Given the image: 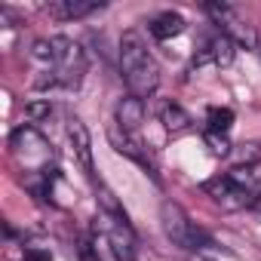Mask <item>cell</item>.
Masks as SVG:
<instances>
[{
    "label": "cell",
    "instance_id": "cell-1",
    "mask_svg": "<svg viewBox=\"0 0 261 261\" xmlns=\"http://www.w3.org/2000/svg\"><path fill=\"white\" fill-rule=\"evenodd\" d=\"M10 157H13V163H16L22 181H25L37 197H46V194L53 191V181H56V175H59V172L53 169L56 151H53V145L37 133V126L25 123V126H19L16 133L10 136Z\"/></svg>",
    "mask_w": 261,
    "mask_h": 261
},
{
    "label": "cell",
    "instance_id": "cell-2",
    "mask_svg": "<svg viewBox=\"0 0 261 261\" xmlns=\"http://www.w3.org/2000/svg\"><path fill=\"white\" fill-rule=\"evenodd\" d=\"M31 56L43 68L40 71L43 77H37L40 89H77L86 77V53L71 37L56 34V37L37 40Z\"/></svg>",
    "mask_w": 261,
    "mask_h": 261
},
{
    "label": "cell",
    "instance_id": "cell-3",
    "mask_svg": "<svg viewBox=\"0 0 261 261\" xmlns=\"http://www.w3.org/2000/svg\"><path fill=\"white\" fill-rule=\"evenodd\" d=\"M120 71H123V80H126L129 92L139 95V98L154 95L157 86H160V65L148 53L139 31H126L123 40H120Z\"/></svg>",
    "mask_w": 261,
    "mask_h": 261
},
{
    "label": "cell",
    "instance_id": "cell-4",
    "mask_svg": "<svg viewBox=\"0 0 261 261\" xmlns=\"http://www.w3.org/2000/svg\"><path fill=\"white\" fill-rule=\"evenodd\" d=\"M203 191L221 203L224 209H252L255 200H258V185L255 178L249 175V169H230V172H221L215 178H209L203 185Z\"/></svg>",
    "mask_w": 261,
    "mask_h": 261
},
{
    "label": "cell",
    "instance_id": "cell-5",
    "mask_svg": "<svg viewBox=\"0 0 261 261\" xmlns=\"http://www.w3.org/2000/svg\"><path fill=\"white\" fill-rule=\"evenodd\" d=\"M160 221H163V233L169 237L172 246H178V249H185V252L215 249V240H212L203 227H197L178 203L166 200V203L160 206Z\"/></svg>",
    "mask_w": 261,
    "mask_h": 261
},
{
    "label": "cell",
    "instance_id": "cell-6",
    "mask_svg": "<svg viewBox=\"0 0 261 261\" xmlns=\"http://www.w3.org/2000/svg\"><path fill=\"white\" fill-rule=\"evenodd\" d=\"M95 227L105 233V240H108V246H111V255H114L117 261H136L139 240H136V230H133V224H129V218H117V215L98 212Z\"/></svg>",
    "mask_w": 261,
    "mask_h": 261
},
{
    "label": "cell",
    "instance_id": "cell-7",
    "mask_svg": "<svg viewBox=\"0 0 261 261\" xmlns=\"http://www.w3.org/2000/svg\"><path fill=\"white\" fill-rule=\"evenodd\" d=\"M203 10H206V16L212 19V25H215L221 34H227L233 43H255V40H252V31L246 28V22L237 16L233 7H227V4H206Z\"/></svg>",
    "mask_w": 261,
    "mask_h": 261
},
{
    "label": "cell",
    "instance_id": "cell-8",
    "mask_svg": "<svg viewBox=\"0 0 261 261\" xmlns=\"http://www.w3.org/2000/svg\"><path fill=\"white\" fill-rule=\"evenodd\" d=\"M233 53H237V43H233L227 34L215 31V34L203 43V49L194 56V65H215V68H227V65L233 62Z\"/></svg>",
    "mask_w": 261,
    "mask_h": 261
},
{
    "label": "cell",
    "instance_id": "cell-9",
    "mask_svg": "<svg viewBox=\"0 0 261 261\" xmlns=\"http://www.w3.org/2000/svg\"><path fill=\"white\" fill-rule=\"evenodd\" d=\"M65 136H68V142H71V148H74V157L80 160V166H83V172H89L92 175V139H89V129H86V123L80 120V117H68L65 120Z\"/></svg>",
    "mask_w": 261,
    "mask_h": 261
},
{
    "label": "cell",
    "instance_id": "cell-10",
    "mask_svg": "<svg viewBox=\"0 0 261 261\" xmlns=\"http://www.w3.org/2000/svg\"><path fill=\"white\" fill-rule=\"evenodd\" d=\"M114 123L123 129V133L136 136L139 126L145 123V98H139V95L120 98V101H117V111H114Z\"/></svg>",
    "mask_w": 261,
    "mask_h": 261
},
{
    "label": "cell",
    "instance_id": "cell-11",
    "mask_svg": "<svg viewBox=\"0 0 261 261\" xmlns=\"http://www.w3.org/2000/svg\"><path fill=\"white\" fill-rule=\"evenodd\" d=\"M111 145H114L117 154H123V157H129V160H136L139 166H145V169L157 178V172H154V166H151V160H148V154L142 151V142H139L136 136L123 133L120 126H111Z\"/></svg>",
    "mask_w": 261,
    "mask_h": 261
},
{
    "label": "cell",
    "instance_id": "cell-12",
    "mask_svg": "<svg viewBox=\"0 0 261 261\" xmlns=\"http://www.w3.org/2000/svg\"><path fill=\"white\" fill-rule=\"evenodd\" d=\"M53 19H83V16H92L98 10H105L101 0H56V4H46L43 7Z\"/></svg>",
    "mask_w": 261,
    "mask_h": 261
},
{
    "label": "cell",
    "instance_id": "cell-13",
    "mask_svg": "<svg viewBox=\"0 0 261 261\" xmlns=\"http://www.w3.org/2000/svg\"><path fill=\"white\" fill-rule=\"evenodd\" d=\"M160 123H163V129H166V133L169 136H181V133H188V129H191V114L181 108V105H175V101H163L160 105Z\"/></svg>",
    "mask_w": 261,
    "mask_h": 261
},
{
    "label": "cell",
    "instance_id": "cell-14",
    "mask_svg": "<svg viewBox=\"0 0 261 261\" xmlns=\"http://www.w3.org/2000/svg\"><path fill=\"white\" fill-rule=\"evenodd\" d=\"M148 31H151L154 40H169V37H178L185 31V19L178 13H160V16L151 19Z\"/></svg>",
    "mask_w": 261,
    "mask_h": 261
},
{
    "label": "cell",
    "instance_id": "cell-15",
    "mask_svg": "<svg viewBox=\"0 0 261 261\" xmlns=\"http://www.w3.org/2000/svg\"><path fill=\"white\" fill-rule=\"evenodd\" d=\"M206 123H209V133H224L233 126V111L230 108H209L206 111Z\"/></svg>",
    "mask_w": 261,
    "mask_h": 261
},
{
    "label": "cell",
    "instance_id": "cell-16",
    "mask_svg": "<svg viewBox=\"0 0 261 261\" xmlns=\"http://www.w3.org/2000/svg\"><path fill=\"white\" fill-rule=\"evenodd\" d=\"M206 148H209L215 157H227V154H230V142H227L224 133H209V129H206Z\"/></svg>",
    "mask_w": 261,
    "mask_h": 261
},
{
    "label": "cell",
    "instance_id": "cell-17",
    "mask_svg": "<svg viewBox=\"0 0 261 261\" xmlns=\"http://www.w3.org/2000/svg\"><path fill=\"white\" fill-rule=\"evenodd\" d=\"M25 117L31 120V126L40 123V120H49L53 117V105L49 101H31V105H25Z\"/></svg>",
    "mask_w": 261,
    "mask_h": 261
},
{
    "label": "cell",
    "instance_id": "cell-18",
    "mask_svg": "<svg viewBox=\"0 0 261 261\" xmlns=\"http://www.w3.org/2000/svg\"><path fill=\"white\" fill-rule=\"evenodd\" d=\"M25 261H53V252L40 249V246H28L25 249Z\"/></svg>",
    "mask_w": 261,
    "mask_h": 261
},
{
    "label": "cell",
    "instance_id": "cell-19",
    "mask_svg": "<svg viewBox=\"0 0 261 261\" xmlns=\"http://www.w3.org/2000/svg\"><path fill=\"white\" fill-rule=\"evenodd\" d=\"M258 157H261V145H243V151H240L243 163H255Z\"/></svg>",
    "mask_w": 261,
    "mask_h": 261
},
{
    "label": "cell",
    "instance_id": "cell-20",
    "mask_svg": "<svg viewBox=\"0 0 261 261\" xmlns=\"http://www.w3.org/2000/svg\"><path fill=\"white\" fill-rule=\"evenodd\" d=\"M80 261H101V258H98V252H95V246H92L89 240H83V243H80Z\"/></svg>",
    "mask_w": 261,
    "mask_h": 261
},
{
    "label": "cell",
    "instance_id": "cell-21",
    "mask_svg": "<svg viewBox=\"0 0 261 261\" xmlns=\"http://www.w3.org/2000/svg\"><path fill=\"white\" fill-rule=\"evenodd\" d=\"M255 53H258V56H261V34H258V37H255Z\"/></svg>",
    "mask_w": 261,
    "mask_h": 261
},
{
    "label": "cell",
    "instance_id": "cell-22",
    "mask_svg": "<svg viewBox=\"0 0 261 261\" xmlns=\"http://www.w3.org/2000/svg\"><path fill=\"white\" fill-rule=\"evenodd\" d=\"M252 209H258V212H261V188H258V200H255V206H252Z\"/></svg>",
    "mask_w": 261,
    "mask_h": 261
},
{
    "label": "cell",
    "instance_id": "cell-23",
    "mask_svg": "<svg viewBox=\"0 0 261 261\" xmlns=\"http://www.w3.org/2000/svg\"><path fill=\"white\" fill-rule=\"evenodd\" d=\"M194 261H209V258H194Z\"/></svg>",
    "mask_w": 261,
    "mask_h": 261
}]
</instances>
